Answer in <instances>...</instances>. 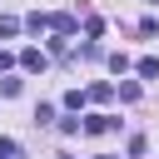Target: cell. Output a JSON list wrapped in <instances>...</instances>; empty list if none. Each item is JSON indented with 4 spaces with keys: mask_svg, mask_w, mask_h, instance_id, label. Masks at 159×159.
Masks as SVG:
<instances>
[{
    "mask_svg": "<svg viewBox=\"0 0 159 159\" xmlns=\"http://www.w3.org/2000/svg\"><path fill=\"white\" fill-rule=\"evenodd\" d=\"M20 70L40 75V70H45V55H40V50H20Z\"/></svg>",
    "mask_w": 159,
    "mask_h": 159,
    "instance_id": "1",
    "label": "cell"
},
{
    "mask_svg": "<svg viewBox=\"0 0 159 159\" xmlns=\"http://www.w3.org/2000/svg\"><path fill=\"white\" fill-rule=\"evenodd\" d=\"M84 129H89V134H104V129H114V119H109V114H89Z\"/></svg>",
    "mask_w": 159,
    "mask_h": 159,
    "instance_id": "2",
    "label": "cell"
},
{
    "mask_svg": "<svg viewBox=\"0 0 159 159\" xmlns=\"http://www.w3.org/2000/svg\"><path fill=\"white\" fill-rule=\"evenodd\" d=\"M50 30H55V35H75V20H70V15H50Z\"/></svg>",
    "mask_w": 159,
    "mask_h": 159,
    "instance_id": "3",
    "label": "cell"
},
{
    "mask_svg": "<svg viewBox=\"0 0 159 159\" xmlns=\"http://www.w3.org/2000/svg\"><path fill=\"white\" fill-rule=\"evenodd\" d=\"M25 30H35V35H40V30H50V15H40V10H35V15H25Z\"/></svg>",
    "mask_w": 159,
    "mask_h": 159,
    "instance_id": "4",
    "label": "cell"
},
{
    "mask_svg": "<svg viewBox=\"0 0 159 159\" xmlns=\"http://www.w3.org/2000/svg\"><path fill=\"white\" fill-rule=\"evenodd\" d=\"M139 75H144V80H159V60L144 55V60H139Z\"/></svg>",
    "mask_w": 159,
    "mask_h": 159,
    "instance_id": "5",
    "label": "cell"
},
{
    "mask_svg": "<svg viewBox=\"0 0 159 159\" xmlns=\"http://www.w3.org/2000/svg\"><path fill=\"white\" fill-rule=\"evenodd\" d=\"M15 30H20V20H15V15H0V40H10Z\"/></svg>",
    "mask_w": 159,
    "mask_h": 159,
    "instance_id": "6",
    "label": "cell"
},
{
    "mask_svg": "<svg viewBox=\"0 0 159 159\" xmlns=\"http://www.w3.org/2000/svg\"><path fill=\"white\" fill-rule=\"evenodd\" d=\"M15 154H20V144H15L10 134H0V159H15Z\"/></svg>",
    "mask_w": 159,
    "mask_h": 159,
    "instance_id": "7",
    "label": "cell"
},
{
    "mask_svg": "<svg viewBox=\"0 0 159 159\" xmlns=\"http://www.w3.org/2000/svg\"><path fill=\"white\" fill-rule=\"evenodd\" d=\"M84 35H89V40H99V35H104V20H99V15H89V25H84Z\"/></svg>",
    "mask_w": 159,
    "mask_h": 159,
    "instance_id": "8",
    "label": "cell"
},
{
    "mask_svg": "<svg viewBox=\"0 0 159 159\" xmlns=\"http://www.w3.org/2000/svg\"><path fill=\"white\" fill-rule=\"evenodd\" d=\"M119 99H124V104H129V99H139V84H134V80H124V84H119Z\"/></svg>",
    "mask_w": 159,
    "mask_h": 159,
    "instance_id": "9",
    "label": "cell"
},
{
    "mask_svg": "<svg viewBox=\"0 0 159 159\" xmlns=\"http://www.w3.org/2000/svg\"><path fill=\"white\" fill-rule=\"evenodd\" d=\"M10 65H15V55H10V50H0V70H10Z\"/></svg>",
    "mask_w": 159,
    "mask_h": 159,
    "instance_id": "10",
    "label": "cell"
},
{
    "mask_svg": "<svg viewBox=\"0 0 159 159\" xmlns=\"http://www.w3.org/2000/svg\"><path fill=\"white\" fill-rule=\"evenodd\" d=\"M94 159H114V154H94Z\"/></svg>",
    "mask_w": 159,
    "mask_h": 159,
    "instance_id": "11",
    "label": "cell"
}]
</instances>
